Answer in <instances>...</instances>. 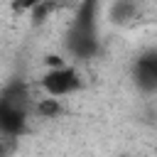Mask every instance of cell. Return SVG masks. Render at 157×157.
<instances>
[{"label": "cell", "mask_w": 157, "mask_h": 157, "mask_svg": "<svg viewBox=\"0 0 157 157\" xmlns=\"http://www.w3.org/2000/svg\"><path fill=\"white\" fill-rule=\"evenodd\" d=\"M39 86L47 96H54V98H64V96H71L76 93L83 81H81V74L76 66L71 64H61V66H54L49 69L42 78H39Z\"/></svg>", "instance_id": "2"}, {"label": "cell", "mask_w": 157, "mask_h": 157, "mask_svg": "<svg viewBox=\"0 0 157 157\" xmlns=\"http://www.w3.org/2000/svg\"><path fill=\"white\" fill-rule=\"evenodd\" d=\"M47 2H61V0H12V10L15 12H29L37 5H47Z\"/></svg>", "instance_id": "5"}, {"label": "cell", "mask_w": 157, "mask_h": 157, "mask_svg": "<svg viewBox=\"0 0 157 157\" xmlns=\"http://www.w3.org/2000/svg\"><path fill=\"white\" fill-rule=\"evenodd\" d=\"M34 113H37L39 118H56V115L61 113V103H59V98H54V96L39 98V101L34 103Z\"/></svg>", "instance_id": "4"}, {"label": "cell", "mask_w": 157, "mask_h": 157, "mask_svg": "<svg viewBox=\"0 0 157 157\" xmlns=\"http://www.w3.org/2000/svg\"><path fill=\"white\" fill-rule=\"evenodd\" d=\"M29 118V93L22 83H12L0 93V135L20 137L27 130Z\"/></svg>", "instance_id": "1"}, {"label": "cell", "mask_w": 157, "mask_h": 157, "mask_svg": "<svg viewBox=\"0 0 157 157\" xmlns=\"http://www.w3.org/2000/svg\"><path fill=\"white\" fill-rule=\"evenodd\" d=\"M2 140H7V137H0V155H2V152H5V150H7V147H5V142H2Z\"/></svg>", "instance_id": "6"}, {"label": "cell", "mask_w": 157, "mask_h": 157, "mask_svg": "<svg viewBox=\"0 0 157 157\" xmlns=\"http://www.w3.org/2000/svg\"><path fill=\"white\" fill-rule=\"evenodd\" d=\"M135 86L145 93H157V52L142 54L132 66Z\"/></svg>", "instance_id": "3"}, {"label": "cell", "mask_w": 157, "mask_h": 157, "mask_svg": "<svg viewBox=\"0 0 157 157\" xmlns=\"http://www.w3.org/2000/svg\"><path fill=\"white\" fill-rule=\"evenodd\" d=\"M155 152H157V147H155Z\"/></svg>", "instance_id": "7"}]
</instances>
